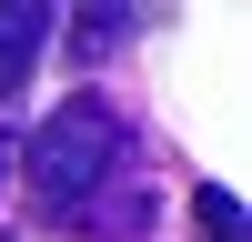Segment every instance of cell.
Instances as JSON below:
<instances>
[{"instance_id":"1","label":"cell","mask_w":252,"mask_h":242,"mask_svg":"<svg viewBox=\"0 0 252 242\" xmlns=\"http://www.w3.org/2000/svg\"><path fill=\"white\" fill-rule=\"evenodd\" d=\"M121 172H131V121L101 91H71L61 111H40V131H20V182H31V202L51 222H71V232H91V212L111 202Z\"/></svg>"},{"instance_id":"2","label":"cell","mask_w":252,"mask_h":242,"mask_svg":"<svg viewBox=\"0 0 252 242\" xmlns=\"http://www.w3.org/2000/svg\"><path fill=\"white\" fill-rule=\"evenodd\" d=\"M51 30H61L51 10H31V0H0V101L31 81V60L51 51Z\"/></svg>"},{"instance_id":"3","label":"cell","mask_w":252,"mask_h":242,"mask_svg":"<svg viewBox=\"0 0 252 242\" xmlns=\"http://www.w3.org/2000/svg\"><path fill=\"white\" fill-rule=\"evenodd\" d=\"M121 40H131V10H81L71 20V60H111Z\"/></svg>"},{"instance_id":"4","label":"cell","mask_w":252,"mask_h":242,"mask_svg":"<svg viewBox=\"0 0 252 242\" xmlns=\"http://www.w3.org/2000/svg\"><path fill=\"white\" fill-rule=\"evenodd\" d=\"M192 222H202V242H242V202H232V182H202V192H192Z\"/></svg>"},{"instance_id":"5","label":"cell","mask_w":252,"mask_h":242,"mask_svg":"<svg viewBox=\"0 0 252 242\" xmlns=\"http://www.w3.org/2000/svg\"><path fill=\"white\" fill-rule=\"evenodd\" d=\"M10 161H20V131H0V182H10Z\"/></svg>"}]
</instances>
